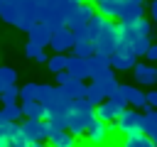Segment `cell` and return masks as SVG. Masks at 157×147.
Segmentation results:
<instances>
[{"mask_svg": "<svg viewBox=\"0 0 157 147\" xmlns=\"http://www.w3.org/2000/svg\"><path fill=\"white\" fill-rule=\"evenodd\" d=\"M32 147H52V145L44 142V140H39V142H32Z\"/></svg>", "mask_w": 157, "mask_h": 147, "instance_id": "obj_37", "label": "cell"}, {"mask_svg": "<svg viewBox=\"0 0 157 147\" xmlns=\"http://www.w3.org/2000/svg\"><path fill=\"white\" fill-rule=\"evenodd\" d=\"M25 54H27L29 59H34V61H39V64H47V61H49V56H47V51H44V47H39V44H34V42H27V44H25Z\"/></svg>", "mask_w": 157, "mask_h": 147, "instance_id": "obj_23", "label": "cell"}, {"mask_svg": "<svg viewBox=\"0 0 157 147\" xmlns=\"http://www.w3.org/2000/svg\"><path fill=\"white\" fill-rule=\"evenodd\" d=\"M142 130H145V135H150V137H155L157 135V110L147 103V108H145V113H142Z\"/></svg>", "mask_w": 157, "mask_h": 147, "instance_id": "obj_18", "label": "cell"}, {"mask_svg": "<svg viewBox=\"0 0 157 147\" xmlns=\"http://www.w3.org/2000/svg\"><path fill=\"white\" fill-rule=\"evenodd\" d=\"M20 125H22L25 135L29 137V142H39V140H49V137H52L49 120H34V118H25Z\"/></svg>", "mask_w": 157, "mask_h": 147, "instance_id": "obj_5", "label": "cell"}, {"mask_svg": "<svg viewBox=\"0 0 157 147\" xmlns=\"http://www.w3.org/2000/svg\"><path fill=\"white\" fill-rule=\"evenodd\" d=\"M96 12H98V10H96V2H83L78 10H74V12L66 17V27H69V29H78V27H86Z\"/></svg>", "mask_w": 157, "mask_h": 147, "instance_id": "obj_6", "label": "cell"}, {"mask_svg": "<svg viewBox=\"0 0 157 147\" xmlns=\"http://www.w3.org/2000/svg\"><path fill=\"white\" fill-rule=\"evenodd\" d=\"M96 108L108 98V93H105V88H103V83H98V81H93V83H88V96H86Z\"/></svg>", "mask_w": 157, "mask_h": 147, "instance_id": "obj_19", "label": "cell"}, {"mask_svg": "<svg viewBox=\"0 0 157 147\" xmlns=\"http://www.w3.org/2000/svg\"><path fill=\"white\" fill-rule=\"evenodd\" d=\"M142 17H145V0H128V10H125L123 20H118V22L130 24V22L142 20Z\"/></svg>", "mask_w": 157, "mask_h": 147, "instance_id": "obj_14", "label": "cell"}, {"mask_svg": "<svg viewBox=\"0 0 157 147\" xmlns=\"http://www.w3.org/2000/svg\"><path fill=\"white\" fill-rule=\"evenodd\" d=\"M74 54H76V56H83V59H91V56L96 54V44H93L91 39H76Z\"/></svg>", "mask_w": 157, "mask_h": 147, "instance_id": "obj_22", "label": "cell"}, {"mask_svg": "<svg viewBox=\"0 0 157 147\" xmlns=\"http://www.w3.org/2000/svg\"><path fill=\"white\" fill-rule=\"evenodd\" d=\"M66 69L74 74V78H91L88 59H83V56H76V54H71V56H69V66H66Z\"/></svg>", "mask_w": 157, "mask_h": 147, "instance_id": "obj_13", "label": "cell"}, {"mask_svg": "<svg viewBox=\"0 0 157 147\" xmlns=\"http://www.w3.org/2000/svg\"><path fill=\"white\" fill-rule=\"evenodd\" d=\"M105 22H108V17H105V15H101V12H96V15L91 17V22L86 24V27H88V37H91V42H93V39H96V37L103 32Z\"/></svg>", "mask_w": 157, "mask_h": 147, "instance_id": "obj_20", "label": "cell"}, {"mask_svg": "<svg viewBox=\"0 0 157 147\" xmlns=\"http://www.w3.org/2000/svg\"><path fill=\"white\" fill-rule=\"evenodd\" d=\"M88 69H91V78L93 81H105V78H115L113 76V64H110V56H103V54H93L88 59Z\"/></svg>", "mask_w": 157, "mask_h": 147, "instance_id": "obj_4", "label": "cell"}, {"mask_svg": "<svg viewBox=\"0 0 157 147\" xmlns=\"http://www.w3.org/2000/svg\"><path fill=\"white\" fill-rule=\"evenodd\" d=\"M15 83H17L15 69H12V66H2V69H0V91L10 88V86H15Z\"/></svg>", "mask_w": 157, "mask_h": 147, "instance_id": "obj_25", "label": "cell"}, {"mask_svg": "<svg viewBox=\"0 0 157 147\" xmlns=\"http://www.w3.org/2000/svg\"><path fill=\"white\" fill-rule=\"evenodd\" d=\"M10 147H32V142H29V137L25 135L22 125H20V127H17V132L10 137Z\"/></svg>", "mask_w": 157, "mask_h": 147, "instance_id": "obj_30", "label": "cell"}, {"mask_svg": "<svg viewBox=\"0 0 157 147\" xmlns=\"http://www.w3.org/2000/svg\"><path fill=\"white\" fill-rule=\"evenodd\" d=\"M93 44H96V51H98V54H103V56H113V54L118 51V47H120V24H118L115 20L108 17L103 32L93 39Z\"/></svg>", "mask_w": 157, "mask_h": 147, "instance_id": "obj_1", "label": "cell"}, {"mask_svg": "<svg viewBox=\"0 0 157 147\" xmlns=\"http://www.w3.org/2000/svg\"><path fill=\"white\" fill-rule=\"evenodd\" d=\"M83 2H86V0H56V7H59L66 17H69V15H71L74 10H78Z\"/></svg>", "mask_w": 157, "mask_h": 147, "instance_id": "obj_31", "label": "cell"}, {"mask_svg": "<svg viewBox=\"0 0 157 147\" xmlns=\"http://www.w3.org/2000/svg\"><path fill=\"white\" fill-rule=\"evenodd\" d=\"M22 110H25V118L47 120V105L39 103V100H27V103H22Z\"/></svg>", "mask_w": 157, "mask_h": 147, "instance_id": "obj_16", "label": "cell"}, {"mask_svg": "<svg viewBox=\"0 0 157 147\" xmlns=\"http://www.w3.org/2000/svg\"><path fill=\"white\" fill-rule=\"evenodd\" d=\"M71 81H74V74H71L69 69H64V71L56 74V83H59V86H66V83H71Z\"/></svg>", "mask_w": 157, "mask_h": 147, "instance_id": "obj_33", "label": "cell"}, {"mask_svg": "<svg viewBox=\"0 0 157 147\" xmlns=\"http://www.w3.org/2000/svg\"><path fill=\"white\" fill-rule=\"evenodd\" d=\"M132 74H135V83L147 86V88L157 86V66H152V64H135Z\"/></svg>", "mask_w": 157, "mask_h": 147, "instance_id": "obj_11", "label": "cell"}, {"mask_svg": "<svg viewBox=\"0 0 157 147\" xmlns=\"http://www.w3.org/2000/svg\"><path fill=\"white\" fill-rule=\"evenodd\" d=\"M150 20L157 24V0H155V2H150Z\"/></svg>", "mask_w": 157, "mask_h": 147, "instance_id": "obj_36", "label": "cell"}, {"mask_svg": "<svg viewBox=\"0 0 157 147\" xmlns=\"http://www.w3.org/2000/svg\"><path fill=\"white\" fill-rule=\"evenodd\" d=\"M110 64H113V69L115 71H130V69H135V64H137V56H135V51L130 49V47H118V51L110 56Z\"/></svg>", "mask_w": 157, "mask_h": 147, "instance_id": "obj_8", "label": "cell"}, {"mask_svg": "<svg viewBox=\"0 0 157 147\" xmlns=\"http://www.w3.org/2000/svg\"><path fill=\"white\" fill-rule=\"evenodd\" d=\"M27 37H29V42H34V44H39V47H52V37H54V32H52L49 24L37 22V24L27 32Z\"/></svg>", "mask_w": 157, "mask_h": 147, "instance_id": "obj_12", "label": "cell"}, {"mask_svg": "<svg viewBox=\"0 0 157 147\" xmlns=\"http://www.w3.org/2000/svg\"><path fill=\"white\" fill-rule=\"evenodd\" d=\"M74 44H76V32L69 27L54 32V37H52V51L54 54H66L69 49H74Z\"/></svg>", "mask_w": 157, "mask_h": 147, "instance_id": "obj_7", "label": "cell"}, {"mask_svg": "<svg viewBox=\"0 0 157 147\" xmlns=\"http://www.w3.org/2000/svg\"><path fill=\"white\" fill-rule=\"evenodd\" d=\"M152 140H155V147H157V135H155V137H152Z\"/></svg>", "mask_w": 157, "mask_h": 147, "instance_id": "obj_38", "label": "cell"}, {"mask_svg": "<svg viewBox=\"0 0 157 147\" xmlns=\"http://www.w3.org/2000/svg\"><path fill=\"white\" fill-rule=\"evenodd\" d=\"M42 22L49 24L52 32H59V29L66 27V15H64L56 5H47V7H42Z\"/></svg>", "mask_w": 157, "mask_h": 147, "instance_id": "obj_10", "label": "cell"}, {"mask_svg": "<svg viewBox=\"0 0 157 147\" xmlns=\"http://www.w3.org/2000/svg\"><path fill=\"white\" fill-rule=\"evenodd\" d=\"M76 135L71 132V130H61V132H54L52 137H49V145L52 147H76Z\"/></svg>", "mask_w": 157, "mask_h": 147, "instance_id": "obj_17", "label": "cell"}, {"mask_svg": "<svg viewBox=\"0 0 157 147\" xmlns=\"http://www.w3.org/2000/svg\"><path fill=\"white\" fill-rule=\"evenodd\" d=\"M125 147H155V140L150 135H135V137H125Z\"/></svg>", "mask_w": 157, "mask_h": 147, "instance_id": "obj_28", "label": "cell"}, {"mask_svg": "<svg viewBox=\"0 0 157 147\" xmlns=\"http://www.w3.org/2000/svg\"><path fill=\"white\" fill-rule=\"evenodd\" d=\"M128 103L132 108H147V93L135 86H128Z\"/></svg>", "mask_w": 157, "mask_h": 147, "instance_id": "obj_21", "label": "cell"}, {"mask_svg": "<svg viewBox=\"0 0 157 147\" xmlns=\"http://www.w3.org/2000/svg\"><path fill=\"white\" fill-rule=\"evenodd\" d=\"M118 132H123L125 137H135V135H142V113L137 110H125L120 118H118Z\"/></svg>", "mask_w": 157, "mask_h": 147, "instance_id": "obj_2", "label": "cell"}, {"mask_svg": "<svg viewBox=\"0 0 157 147\" xmlns=\"http://www.w3.org/2000/svg\"><path fill=\"white\" fill-rule=\"evenodd\" d=\"M108 140H110V125L108 123H103L98 115L88 123V132H86V142L88 145H93V147H103V145H108Z\"/></svg>", "mask_w": 157, "mask_h": 147, "instance_id": "obj_3", "label": "cell"}, {"mask_svg": "<svg viewBox=\"0 0 157 147\" xmlns=\"http://www.w3.org/2000/svg\"><path fill=\"white\" fill-rule=\"evenodd\" d=\"M47 66H49L52 74H59V71H64V69L69 66V56H66V54H54V56H49Z\"/></svg>", "mask_w": 157, "mask_h": 147, "instance_id": "obj_26", "label": "cell"}, {"mask_svg": "<svg viewBox=\"0 0 157 147\" xmlns=\"http://www.w3.org/2000/svg\"><path fill=\"white\" fill-rule=\"evenodd\" d=\"M96 10L110 20H123L125 10H128V0H93Z\"/></svg>", "mask_w": 157, "mask_h": 147, "instance_id": "obj_9", "label": "cell"}, {"mask_svg": "<svg viewBox=\"0 0 157 147\" xmlns=\"http://www.w3.org/2000/svg\"><path fill=\"white\" fill-rule=\"evenodd\" d=\"M0 93H2V105H10V103L20 100V86H10V88H5Z\"/></svg>", "mask_w": 157, "mask_h": 147, "instance_id": "obj_32", "label": "cell"}, {"mask_svg": "<svg viewBox=\"0 0 157 147\" xmlns=\"http://www.w3.org/2000/svg\"><path fill=\"white\" fill-rule=\"evenodd\" d=\"M0 118H7V120H15V123H20V120L25 118V110H22V105H20V103H10V105H2V113H0Z\"/></svg>", "mask_w": 157, "mask_h": 147, "instance_id": "obj_24", "label": "cell"}, {"mask_svg": "<svg viewBox=\"0 0 157 147\" xmlns=\"http://www.w3.org/2000/svg\"><path fill=\"white\" fill-rule=\"evenodd\" d=\"M147 103H150L152 108H157V88H150V91H147Z\"/></svg>", "mask_w": 157, "mask_h": 147, "instance_id": "obj_34", "label": "cell"}, {"mask_svg": "<svg viewBox=\"0 0 157 147\" xmlns=\"http://www.w3.org/2000/svg\"><path fill=\"white\" fill-rule=\"evenodd\" d=\"M17 127H20V123H15V120H7V118H0V137H12L15 132H17Z\"/></svg>", "mask_w": 157, "mask_h": 147, "instance_id": "obj_29", "label": "cell"}, {"mask_svg": "<svg viewBox=\"0 0 157 147\" xmlns=\"http://www.w3.org/2000/svg\"><path fill=\"white\" fill-rule=\"evenodd\" d=\"M145 56H147V61H157V44H152V47L147 49Z\"/></svg>", "mask_w": 157, "mask_h": 147, "instance_id": "obj_35", "label": "cell"}, {"mask_svg": "<svg viewBox=\"0 0 157 147\" xmlns=\"http://www.w3.org/2000/svg\"><path fill=\"white\" fill-rule=\"evenodd\" d=\"M61 88H64V93H66L69 100H78V98H86L88 96V86L83 83V78H74L71 83H66Z\"/></svg>", "mask_w": 157, "mask_h": 147, "instance_id": "obj_15", "label": "cell"}, {"mask_svg": "<svg viewBox=\"0 0 157 147\" xmlns=\"http://www.w3.org/2000/svg\"><path fill=\"white\" fill-rule=\"evenodd\" d=\"M39 98V83H25L20 88V100L27 103V100H37Z\"/></svg>", "mask_w": 157, "mask_h": 147, "instance_id": "obj_27", "label": "cell"}]
</instances>
